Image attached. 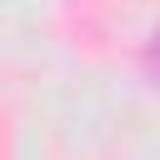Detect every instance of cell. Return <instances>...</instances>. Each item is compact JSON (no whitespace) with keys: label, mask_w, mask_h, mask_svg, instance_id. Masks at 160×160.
<instances>
[{"label":"cell","mask_w":160,"mask_h":160,"mask_svg":"<svg viewBox=\"0 0 160 160\" xmlns=\"http://www.w3.org/2000/svg\"><path fill=\"white\" fill-rule=\"evenodd\" d=\"M155 55H160V45H155Z\"/></svg>","instance_id":"cell-1"}]
</instances>
